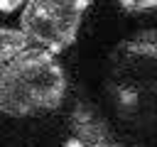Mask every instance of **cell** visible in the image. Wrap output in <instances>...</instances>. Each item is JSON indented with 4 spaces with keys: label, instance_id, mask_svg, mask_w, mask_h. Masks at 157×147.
Segmentation results:
<instances>
[{
    "label": "cell",
    "instance_id": "1",
    "mask_svg": "<svg viewBox=\"0 0 157 147\" xmlns=\"http://www.w3.org/2000/svg\"><path fill=\"white\" fill-rule=\"evenodd\" d=\"M66 76L54 54L29 47L0 74V113L12 118L52 113L61 105Z\"/></svg>",
    "mask_w": 157,
    "mask_h": 147
},
{
    "label": "cell",
    "instance_id": "2",
    "mask_svg": "<svg viewBox=\"0 0 157 147\" xmlns=\"http://www.w3.org/2000/svg\"><path fill=\"white\" fill-rule=\"evenodd\" d=\"M113 91L128 118H157V32H140L118 47Z\"/></svg>",
    "mask_w": 157,
    "mask_h": 147
},
{
    "label": "cell",
    "instance_id": "3",
    "mask_svg": "<svg viewBox=\"0 0 157 147\" xmlns=\"http://www.w3.org/2000/svg\"><path fill=\"white\" fill-rule=\"evenodd\" d=\"M86 7V0H32L20 15V32L32 47L59 54L74 44Z\"/></svg>",
    "mask_w": 157,
    "mask_h": 147
},
{
    "label": "cell",
    "instance_id": "4",
    "mask_svg": "<svg viewBox=\"0 0 157 147\" xmlns=\"http://www.w3.org/2000/svg\"><path fill=\"white\" fill-rule=\"evenodd\" d=\"M69 127L71 135L64 142V147H123L113 140L110 127L91 105L78 103L71 113Z\"/></svg>",
    "mask_w": 157,
    "mask_h": 147
},
{
    "label": "cell",
    "instance_id": "5",
    "mask_svg": "<svg viewBox=\"0 0 157 147\" xmlns=\"http://www.w3.org/2000/svg\"><path fill=\"white\" fill-rule=\"evenodd\" d=\"M29 39L20 32V29H10V27H0V74L2 69L15 59L20 56L25 49H29Z\"/></svg>",
    "mask_w": 157,
    "mask_h": 147
},
{
    "label": "cell",
    "instance_id": "6",
    "mask_svg": "<svg viewBox=\"0 0 157 147\" xmlns=\"http://www.w3.org/2000/svg\"><path fill=\"white\" fill-rule=\"evenodd\" d=\"M15 7H20V2H0V10H5V12L15 10Z\"/></svg>",
    "mask_w": 157,
    "mask_h": 147
}]
</instances>
